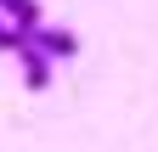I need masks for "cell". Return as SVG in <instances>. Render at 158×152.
I'll list each match as a JSON object with an SVG mask.
<instances>
[{"label":"cell","instance_id":"4","mask_svg":"<svg viewBox=\"0 0 158 152\" xmlns=\"http://www.w3.org/2000/svg\"><path fill=\"white\" fill-rule=\"evenodd\" d=\"M17 45H23V28H17L6 11H0V51H17Z\"/></svg>","mask_w":158,"mask_h":152},{"label":"cell","instance_id":"1","mask_svg":"<svg viewBox=\"0 0 158 152\" xmlns=\"http://www.w3.org/2000/svg\"><path fill=\"white\" fill-rule=\"evenodd\" d=\"M28 40L45 51L51 62H68V56H79V34H73V28H56V23H45V17L28 28Z\"/></svg>","mask_w":158,"mask_h":152},{"label":"cell","instance_id":"3","mask_svg":"<svg viewBox=\"0 0 158 152\" xmlns=\"http://www.w3.org/2000/svg\"><path fill=\"white\" fill-rule=\"evenodd\" d=\"M0 11H6L17 28H34L40 23V0H0Z\"/></svg>","mask_w":158,"mask_h":152},{"label":"cell","instance_id":"2","mask_svg":"<svg viewBox=\"0 0 158 152\" xmlns=\"http://www.w3.org/2000/svg\"><path fill=\"white\" fill-rule=\"evenodd\" d=\"M11 56L23 62V79H28V90H51V56H45V51L28 40V28H23V45H17Z\"/></svg>","mask_w":158,"mask_h":152}]
</instances>
